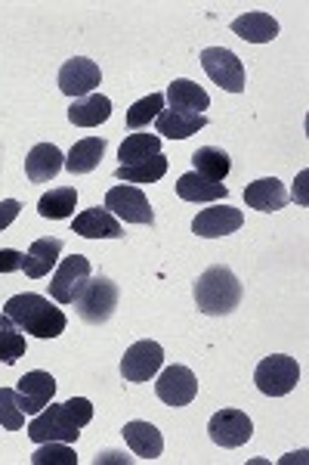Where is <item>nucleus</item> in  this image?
<instances>
[{"label": "nucleus", "mask_w": 309, "mask_h": 465, "mask_svg": "<svg viewBox=\"0 0 309 465\" xmlns=\"http://www.w3.org/2000/svg\"><path fill=\"white\" fill-rule=\"evenodd\" d=\"M93 419V403L87 397H72L65 403H47L37 416L28 422V438L34 444H47V440H63V444H74L81 438V429L90 425Z\"/></svg>", "instance_id": "obj_1"}, {"label": "nucleus", "mask_w": 309, "mask_h": 465, "mask_svg": "<svg viewBox=\"0 0 309 465\" xmlns=\"http://www.w3.org/2000/svg\"><path fill=\"white\" fill-rule=\"evenodd\" d=\"M4 313L13 320V326L19 332H28L34 339H59L69 326L65 313L59 307L50 304V298L34 295V292H25V295H13L10 302L4 304Z\"/></svg>", "instance_id": "obj_2"}, {"label": "nucleus", "mask_w": 309, "mask_h": 465, "mask_svg": "<svg viewBox=\"0 0 309 465\" xmlns=\"http://www.w3.org/2000/svg\"><path fill=\"white\" fill-rule=\"evenodd\" d=\"M192 295L201 313H208V317H229V313L238 311L245 289H241L238 276L229 267L214 264L192 282Z\"/></svg>", "instance_id": "obj_3"}, {"label": "nucleus", "mask_w": 309, "mask_h": 465, "mask_svg": "<svg viewBox=\"0 0 309 465\" xmlns=\"http://www.w3.org/2000/svg\"><path fill=\"white\" fill-rule=\"evenodd\" d=\"M121 302V292L109 276H90L87 286L81 289V295L74 298V307H78V317L90 322V326H102L115 317Z\"/></svg>", "instance_id": "obj_4"}, {"label": "nucleus", "mask_w": 309, "mask_h": 465, "mask_svg": "<svg viewBox=\"0 0 309 465\" xmlns=\"http://www.w3.org/2000/svg\"><path fill=\"white\" fill-rule=\"evenodd\" d=\"M254 381H257V388L266 397H285L297 388L300 366H297V360L288 354L263 357L257 363V372H254Z\"/></svg>", "instance_id": "obj_5"}, {"label": "nucleus", "mask_w": 309, "mask_h": 465, "mask_svg": "<svg viewBox=\"0 0 309 465\" xmlns=\"http://www.w3.org/2000/svg\"><path fill=\"white\" fill-rule=\"evenodd\" d=\"M93 276V267L84 254H72L56 267L50 280V298L56 304H74V298L81 295V289L87 286V280Z\"/></svg>", "instance_id": "obj_6"}, {"label": "nucleus", "mask_w": 309, "mask_h": 465, "mask_svg": "<svg viewBox=\"0 0 309 465\" xmlns=\"http://www.w3.org/2000/svg\"><path fill=\"white\" fill-rule=\"evenodd\" d=\"M105 208L127 223H140V227H152L155 223V212L140 186H111L105 193Z\"/></svg>", "instance_id": "obj_7"}, {"label": "nucleus", "mask_w": 309, "mask_h": 465, "mask_svg": "<svg viewBox=\"0 0 309 465\" xmlns=\"http://www.w3.org/2000/svg\"><path fill=\"white\" fill-rule=\"evenodd\" d=\"M201 65H205L208 78L220 90H229V94H241L245 90V65H241V59L232 50L208 47L201 54Z\"/></svg>", "instance_id": "obj_8"}, {"label": "nucleus", "mask_w": 309, "mask_h": 465, "mask_svg": "<svg viewBox=\"0 0 309 465\" xmlns=\"http://www.w3.org/2000/svg\"><path fill=\"white\" fill-rule=\"evenodd\" d=\"M155 394H158V401L168 403V407H189L195 401V394H198V379H195V372L189 366L173 363L158 376Z\"/></svg>", "instance_id": "obj_9"}, {"label": "nucleus", "mask_w": 309, "mask_h": 465, "mask_svg": "<svg viewBox=\"0 0 309 465\" xmlns=\"http://www.w3.org/2000/svg\"><path fill=\"white\" fill-rule=\"evenodd\" d=\"M208 434L217 447H226V450H236L241 444H247L254 434V422L247 412L241 410H220L210 416L208 422Z\"/></svg>", "instance_id": "obj_10"}, {"label": "nucleus", "mask_w": 309, "mask_h": 465, "mask_svg": "<svg viewBox=\"0 0 309 465\" xmlns=\"http://www.w3.org/2000/svg\"><path fill=\"white\" fill-rule=\"evenodd\" d=\"M164 363V348L152 339L137 341L127 348V354L121 357V376L124 381H149L158 376Z\"/></svg>", "instance_id": "obj_11"}, {"label": "nucleus", "mask_w": 309, "mask_h": 465, "mask_svg": "<svg viewBox=\"0 0 309 465\" xmlns=\"http://www.w3.org/2000/svg\"><path fill=\"white\" fill-rule=\"evenodd\" d=\"M100 81H102L100 65L87 56H74L59 69V90H63L65 96H74V100L90 96L96 87H100Z\"/></svg>", "instance_id": "obj_12"}, {"label": "nucleus", "mask_w": 309, "mask_h": 465, "mask_svg": "<svg viewBox=\"0 0 309 465\" xmlns=\"http://www.w3.org/2000/svg\"><path fill=\"white\" fill-rule=\"evenodd\" d=\"M241 223H245V214H241L238 208L214 202L205 212H198V217L192 221V232H198V236H205V239H217V236H229V232L241 230Z\"/></svg>", "instance_id": "obj_13"}, {"label": "nucleus", "mask_w": 309, "mask_h": 465, "mask_svg": "<svg viewBox=\"0 0 309 465\" xmlns=\"http://www.w3.org/2000/svg\"><path fill=\"white\" fill-rule=\"evenodd\" d=\"M16 394H19V407L25 410V416H37V412L53 401V394H56V379L43 370L25 372L16 385Z\"/></svg>", "instance_id": "obj_14"}, {"label": "nucleus", "mask_w": 309, "mask_h": 465, "mask_svg": "<svg viewBox=\"0 0 309 465\" xmlns=\"http://www.w3.org/2000/svg\"><path fill=\"white\" fill-rule=\"evenodd\" d=\"M59 254H63V239H56V236L34 239L25 261H22V270H25L28 280H43V276H50V270L59 264Z\"/></svg>", "instance_id": "obj_15"}, {"label": "nucleus", "mask_w": 309, "mask_h": 465, "mask_svg": "<svg viewBox=\"0 0 309 465\" xmlns=\"http://www.w3.org/2000/svg\"><path fill=\"white\" fill-rule=\"evenodd\" d=\"M84 239H121L124 236V227L109 208H87L84 214L74 217V230Z\"/></svg>", "instance_id": "obj_16"}, {"label": "nucleus", "mask_w": 309, "mask_h": 465, "mask_svg": "<svg viewBox=\"0 0 309 465\" xmlns=\"http://www.w3.org/2000/svg\"><path fill=\"white\" fill-rule=\"evenodd\" d=\"M121 434H124V440H127V447L137 453V460H158V456L164 453V438H161V431L155 429L152 422H127L124 429H121Z\"/></svg>", "instance_id": "obj_17"}, {"label": "nucleus", "mask_w": 309, "mask_h": 465, "mask_svg": "<svg viewBox=\"0 0 309 465\" xmlns=\"http://www.w3.org/2000/svg\"><path fill=\"white\" fill-rule=\"evenodd\" d=\"M155 127L168 140H186L192 134H198L201 127H208V115L183 112V109H161V115L155 118Z\"/></svg>", "instance_id": "obj_18"}, {"label": "nucleus", "mask_w": 309, "mask_h": 465, "mask_svg": "<svg viewBox=\"0 0 309 465\" xmlns=\"http://www.w3.org/2000/svg\"><path fill=\"white\" fill-rule=\"evenodd\" d=\"M65 168V155L53 143H37L25 159V174L32 183H50Z\"/></svg>", "instance_id": "obj_19"}, {"label": "nucleus", "mask_w": 309, "mask_h": 465, "mask_svg": "<svg viewBox=\"0 0 309 465\" xmlns=\"http://www.w3.org/2000/svg\"><path fill=\"white\" fill-rule=\"evenodd\" d=\"M288 190H285L282 180L275 177H263L245 186V202L257 212H278V208L288 205Z\"/></svg>", "instance_id": "obj_20"}, {"label": "nucleus", "mask_w": 309, "mask_h": 465, "mask_svg": "<svg viewBox=\"0 0 309 465\" xmlns=\"http://www.w3.org/2000/svg\"><path fill=\"white\" fill-rule=\"evenodd\" d=\"M164 103H168V109H183V112H198V115H205V109L210 106V96H208V90L198 87L195 81L177 78L173 84H168Z\"/></svg>", "instance_id": "obj_21"}, {"label": "nucleus", "mask_w": 309, "mask_h": 465, "mask_svg": "<svg viewBox=\"0 0 309 465\" xmlns=\"http://www.w3.org/2000/svg\"><path fill=\"white\" fill-rule=\"evenodd\" d=\"M111 118V100L102 94L81 96L69 106V122L74 127H100Z\"/></svg>", "instance_id": "obj_22"}, {"label": "nucleus", "mask_w": 309, "mask_h": 465, "mask_svg": "<svg viewBox=\"0 0 309 465\" xmlns=\"http://www.w3.org/2000/svg\"><path fill=\"white\" fill-rule=\"evenodd\" d=\"M177 196L186 199V202H226V196H229V186L226 183H214V180L195 174V171H189V174H183L177 180Z\"/></svg>", "instance_id": "obj_23"}, {"label": "nucleus", "mask_w": 309, "mask_h": 465, "mask_svg": "<svg viewBox=\"0 0 309 465\" xmlns=\"http://www.w3.org/2000/svg\"><path fill=\"white\" fill-rule=\"evenodd\" d=\"M232 35H238L247 44H269L278 37V22L269 13H245L232 22Z\"/></svg>", "instance_id": "obj_24"}, {"label": "nucleus", "mask_w": 309, "mask_h": 465, "mask_svg": "<svg viewBox=\"0 0 309 465\" xmlns=\"http://www.w3.org/2000/svg\"><path fill=\"white\" fill-rule=\"evenodd\" d=\"M102 155H105V140L102 137L78 140V143L72 146L69 159H65V171H72V174H90V171L100 168Z\"/></svg>", "instance_id": "obj_25"}, {"label": "nucleus", "mask_w": 309, "mask_h": 465, "mask_svg": "<svg viewBox=\"0 0 309 465\" xmlns=\"http://www.w3.org/2000/svg\"><path fill=\"white\" fill-rule=\"evenodd\" d=\"M192 164H195V174L214 180V183H223V180L229 177V171H232L229 155H226L223 149H217V146L195 149V153H192Z\"/></svg>", "instance_id": "obj_26"}, {"label": "nucleus", "mask_w": 309, "mask_h": 465, "mask_svg": "<svg viewBox=\"0 0 309 465\" xmlns=\"http://www.w3.org/2000/svg\"><path fill=\"white\" fill-rule=\"evenodd\" d=\"M74 205H78V190L74 186H59V190H50L47 196H41L37 214L50 217V221H65V217L74 214Z\"/></svg>", "instance_id": "obj_27"}, {"label": "nucleus", "mask_w": 309, "mask_h": 465, "mask_svg": "<svg viewBox=\"0 0 309 465\" xmlns=\"http://www.w3.org/2000/svg\"><path fill=\"white\" fill-rule=\"evenodd\" d=\"M164 174H168V159L164 155H152V159L137 164H118L115 171V177L124 180V183H158Z\"/></svg>", "instance_id": "obj_28"}, {"label": "nucleus", "mask_w": 309, "mask_h": 465, "mask_svg": "<svg viewBox=\"0 0 309 465\" xmlns=\"http://www.w3.org/2000/svg\"><path fill=\"white\" fill-rule=\"evenodd\" d=\"M152 155H161V137H155V134H130L118 149L121 164H137L152 159Z\"/></svg>", "instance_id": "obj_29"}, {"label": "nucleus", "mask_w": 309, "mask_h": 465, "mask_svg": "<svg viewBox=\"0 0 309 465\" xmlns=\"http://www.w3.org/2000/svg\"><path fill=\"white\" fill-rule=\"evenodd\" d=\"M19 357H25V335L13 326L6 313H0V363L13 366Z\"/></svg>", "instance_id": "obj_30"}, {"label": "nucleus", "mask_w": 309, "mask_h": 465, "mask_svg": "<svg viewBox=\"0 0 309 465\" xmlns=\"http://www.w3.org/2000/svg\"><path fill=\"white\" fill-rule=\"evenodd\" d=\"M32 465H78V453H74L72 444L47 440L32 453Z\"/></svg>", "instance_id": "obj_31"}, {"label": "nucleus", "mask_w": 309, "mask_h": 465, "mask_svg": "<svg viewBox=\"0 0 309 465\" xmlns=\"http://www.w3.org/2000/svg\"><path fill=\"white\" fill-rule=\"evenodd\" d=\"M164 109V94H149L146 100L133 103L130 112H127V124L133 127V131H140V127H146L149 122H155L158 115H161Z\"/></svg>", "instance_id": "obj_32"}, {"label": "nucleus", "mask_w": 309, "mask_h": 465, "mask_svg": "<svg viewBox=\"0 0 309 465\" xmlns=\"http://www.w3.org/2000/svg\"><path fill=\"white\" fill-rule=\"evenodd\" d=\"M0 425L6 431H19L25 425V410L19 407L16 388H0Z\"/></svg>", "instance_id": "obj_33"}, {"label": "nucleus", "mask_w": 309, "mask_h": 465, "mask_svg": "<svg viewBox=\"0 0 309 465\" xmlns=\"http://www.w3.org/2000/svg\"><path fill=\"white\" fill-rule=\"evenodd\" d=\"M22 261H25V254L22 252L0 249V273H16V270H22Z\"/></svg>", "instance_id": "obj_34"}, {"label": "nucleus", "mask_w": 309, "mask_h": 465, "mask_svg": "<svg viewBox=\"0 0 309 465\" xmlns=\"http://www.w3.org/2000/svg\"><path fill=\"white\" fill-rule=\"evenodd\" d=\"M19 212H22V205H19L16 199H4V202H0V230L10 227V223L19 217Z\"/></svg>", "instance_id": "obj_35"}, {"label": "nucleus", "mask_w": 309, "mask_h": 465, "mask_svg": "<svg viewBox=\"0 0 309 465\" xmlns=\"http://www.w3.org/2000/svg\"><path fill=\"white\" fill-rule=\"evenodd\" d=\"M96 465H102V462H124V465H130L133 462V456H127V453H118V450H105V453H100L93 460Z\"/></svg>", "instance_id": "obj_36"}]
</instances>
